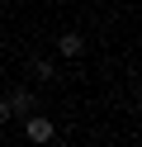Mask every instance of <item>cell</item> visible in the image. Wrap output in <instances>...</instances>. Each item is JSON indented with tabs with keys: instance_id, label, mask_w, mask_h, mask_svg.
I'll list each match as a JSON object with an SVG mask.
<instances>
[{
	"instance_id": "3",
	"label": "cell",
	"mask_w": 142,
	"mask_h": 147,
	"mask_svg": "<svg viewBox=\"0 0 142 147\" xmlns=\"http://www.w3.org/2000/svg\"><path fill=\"white\" fill-rule=\"evenodd\" d=\"M57 52H62V57H81V52H85V38H81V33H62V38H57Z\"/></svg>"
},
{
	"instance_id": "2",
	"label": "cell",
	"mask_w": 142,
	"mask_h": 147,
	"mask_svg": "<svg viewBox=\"0 0 142 147\" xmlns=\"http://www.w3.org/2000/svg\"><path fill=\"white\" fill-rule=\"evenodd\" d=\"M5 105H9V114H19V119H28V114H38V95L28 86H14L5 95Z\"/></svg>"
},
{
	"instance_id": "4",
	"label": "cell",
	"mask_w": 142,
	"mask_h": 147,
	"mask_svg": "<svg viewBox=\"0 0 142 147\" xmlns=\"http://www.w3.org/2000/svg\"><path fill=\"white\" fill-rule=\"evenodd\" d=\"M33 76L38 81H57V62L52 57H33Z\"/></svg>"
},
{
	"instance_id": "1",
	"label": "cell",
	"mask_w": 142,
	"mask_h": 147,
	"mask_svg": "<svg viewBox=\"0 0 142 147\" xmlns=\"http://www.w3.org/2000/svg\"><path fill=\"white\" fill-rule=\"evenodd\" d=\"M24 138H28L33 147H47V142L57 138V123L43 114V109H38V114H28V119H24Z\"/></svg>"
},
{
	"instance_id": "5",
	"label": "cell",
	"mask_w": 142,
	"mask_h": 147,
	"mask_svg": "<svg viewBox=\"0 0 142 147\" xmlns=\"http://www.w3.org/2000/svg\"><path fill=\"white\" fill-rule=\"evenodd\" d=\"M9 119H14V114H9V105L0 100V123H9Z\"/></svg>"
}]
</instances>
